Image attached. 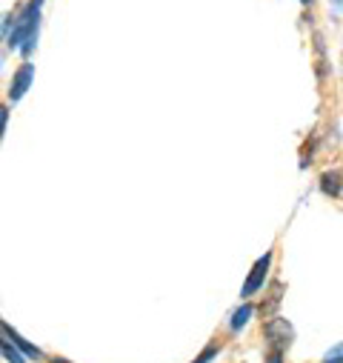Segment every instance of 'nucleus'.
<instances>
[{
  "label": "nucleus",
  "instance_id": "f257e3e1",
  "mask_svg": "<svg viewBox=\"0 0 343 363\" xmlns=\"http://www.w3.org/2000/svg\"><path fill=\"white\" fill-rule=\"evenodd\" d=\"M38 9H40V0H32V4L26 6V12L18 15V21H15V32H12V38H9V46L23 43V52L32 49L35 35H38Z\"/></svg>",
  "mask_w": 343,
  "mask_h": 363
},
{
  "label": "nucleus",
  "instance_id": "f03ea898",
  "mask_svg": "<svg viewBox=\"0 0 343 363\" xmlns=\"http://www.w3.org/2000/svg\"><path fill=\"white\" fill-rule=\"evenodd\" d=\"M264 332H266L272 349H286V346L295 340V329L289 326L286 318H272V320L264 326Z\"/></svg>",
  "mask_w": 343,
  "mask_h": 363
},
{
  "label": "nucleus",
  "instance_id": "7ed1b4c3",
  "mask_svg": "<svg viewBox=\"0 0 343 363\" xmlns=\"http://www.w3.org/2000/svg\"><path fill=\"white\" fill-rule=\"evenodd\" d=\"M269 263H272V252H266L261 260L254 263V269H252V275H249V281H246V286H243V298H249V295H254L257 289L264 286V281H266V272H269Z\"/></svg>",
  "mask_w": 343,
  "mask_h": 363
},
{
  "label": "nucleus",
  "instance_id": "20e7f679",
  "mask_svg": "<svg viewBox=\"0 0 343 363\" xmlns=\"http://www.w3.org/2000/svg\"><path fill=\"white\" fill-rule=\"evenodd\" d=\"M29 83H32V66H29V63H23V66L18 69V74L12 77L9 98H12V101H21V98H23V92L29 89Z\"/></svg>",
  "mask_w": 343,
  "mask_h": 363
},
{
  "label": "nucleus",
  "instance_id": "39448f33",
  "mask_svg": "<svg viewBox=\"0 0 343 363\" xmlns=\"http://www.w3.org/2000/svg\"><path fill=\"white\" fill-rule=\"evenodd\" d=\"M4 337H9V340H15V346H21V349H23V352H26L29 357H35V360L40 357V349H35V346H29V343H26V340H23L21 335H15V332H12L9 326H4Z\"/></svg>",
  "mask_w": 343,
  "mask_h": 363
},
{
  "label": "nucleus",
  "instance_id": "423d86ee",
  "mask_svg": "<svg viewBox=\"0 0 343 363\" xmlns=\"http://www.w3.org/2000/svg\"><path fill=\"white\" fill-rule=\"evenodd\" d=\"M320 186H323L326 195H334V198H337V195H340V174H337V172H326Z\"/></svg>",
  "mask_w": 343,
  "mask_h": 363
},
{
  "label": "nucleus",
  "instance_id": "0eeeda50",
  "mask_svg": "<svg viewBox=\"0 0 343 363\" xmlns=\"http://www.w3.org/2000/svg\"><path fill=\"white\" fill-rule=\"evenodd\" d=\"M4 357H6L9 363H26V357H23V354H21V352L12 346V340H9V337L4 340Z\"/></svg>",
  "mask_w": 343,
  "mask_h": 363
},
{
  "label": "nucleus",
  "instance_id": "6e6552de",
  "mask_svg": "<svg viewBox=\"0 0 343 363\" xmlns=\"http://www.w3.org/2000/svg\"><path fill=\"white\" fill-rule=\"evenodd\" d=\"M254 309L246 303V306H240L237 312H235V318H232V329H240V326H246V320H249V315H252Z\"/></svg>",
  "mask_w": 343,
  "mask_h": 363
},
{
  "label": "nucleus",
  "instance_id": "1a4fd4ad",
  "mask_svg": "<svg viewBox=\"0 0 343 363\" xmlns=\"http://www.w3.org/2000/svg\"><path fill=\"white\" fill-rule=\"evenodd\" d=\"M326 363H343V346H337V349L326 357Z\"/></svg>",
  "mask_w": 343,
  "mask_h": 363
},
{
  "label": "nucleus",
  "instance_id": "9d476101",
  "mask_svg": "<svg viewBox=\"0 0 343 363\" xmlns=\"http://www.w3.org/2000/svg\"><path fill=\"white\" fill-rule=\"evenodd\" d=\"M215 354H218V349H215V346H209V349H206V352H203V354H201L195 363H206V360H209V357H215Z\"/></svg>",
  "mask_w": 343,
  "mask_h": 363
},
{
  "label": "nucleus",
  "instance_id": "9b49d317",
  "mask_svg": "<svg viewBox=\"0 0 343 363\" xmlns=\"http://www.w3.org/2000/svg\"><path fill=\"white\" fill-rule=\"evenodd\" d=\"M283 360V349H272L269 352V363H281Z\"/></svg>",
  "mask_w": 343,
  "mask_h": 363
},
{
  "label": "nucleus",
  "instance_id": "f8f14e48",
  "mask_svg": "<svg viewBox=\"0 0 343 363\" xmlns=\"http://www.w3.org/2000/svg\"><path fill=\"white\" fill-rule=\"evenodd\" d=\"M55 363H69V360H63V357H55Z\"/></svg>",
  "mask_w": 343,
  "mask_h": 363
},
{
  "label": "nucleus",
  "instance_id": "ddd939ff",
  "mask_svg": "<svg viewBox=\"0 0 343 363\" xmlns=\"http://www.w3.org/2000/svg\"><path fill=\"white\" fill-rule=\"evenodd\" d=\"M303 4H312V0H303Z\"/></svg>",
  "mask_w": 343,
  "mask_h": 363
}]
</instances>
